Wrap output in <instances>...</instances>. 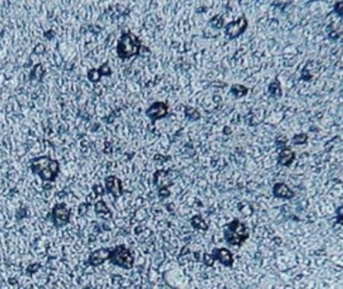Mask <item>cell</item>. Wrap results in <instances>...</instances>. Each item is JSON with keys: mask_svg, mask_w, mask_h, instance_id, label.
<instances>
[{"mask_svg": "<svg viewBox=\"0 0 343 289\" xmlns=\"http://www.w3.org/2000/svg\"><path fill=\"white\" fill-rule=\"evenodd\" d=\"M31 171L42 181L53 182L60 173V163L47 156L34 158L31 162Z\"/></svg>", "mask_w": 343, "mask_h": 289, "instance_id": "cell-1", "label": "cell"}, {"mask_svg": "<svg viewBox=\"0 0 343 289\" xmlns=\"http://www.w3.org/2000/svg\"><path fill=\"white\" fill-rule=\"evenodd\" d=\"M141 43L139 37L133 32L124 33L118 41L117 53L121 60H128L140 54Z\"/></svg>", "mask_w": 343, "mask_h": 289, "instance_id": "cell-2", "label": "cell"}, {"mask_svg": "<svg viewBox=\"0 0 343 289\" xmlns=\"http://www.w3.org/2000/svg\"><path fill=\"white\" fill-rule=\"evenodd\" d=\"M249 237L248 230L244 223H241L238 219L233 220L227 224L224 229V238L226 242L233 246H241Z\"/></svg>", "mask_w": 343, "mask_h": 289, "instance_id": "cell-3", "label": "cell"}, {"mask_svg": "<svg viewBox=\"0 0 343 289\" xmlns=\"http://www.w3.org/2000/svg\"><path fill=\"white\" fill-rule=\"evenodd\" d=\"M109 261L124 269H132L134 266L135 258L132 252L128 250L125 245H118L116 248L111 249L109 255Z\"/></svg>", "mask_w": 343, "mask_h": 289, "instance_id": "cell-4", "label": "cell"}, {"mask_svg": "<svg viewBox=\"0 0 343 289\" xmlns=\"http://www.w3.org/2000/svg\"><path fill=\"white\" fill-rule=\"evenodd\" d=\"M71 211L63 203L56 204L52 209V220L56 228H62L67 225L70 220Z\"/></svg>", "mask_w": 343, "mask_h": 289, "instance_id": "cell-5", "label": "cell"}, {"mask_svg": "<svg viewBox=\"0 0 343 289\" xmlns=\"http://www.w3.org/2000/svg\"><path fill=\"white\" fill-rule=\"evenodd\" d=\"M248 27V20L245 16H242L239 19L228 23L225 27V33L229 37V39L232 40L234 38L239 37L243 34Z\"/></svg>", "mask_w": 343, "mask_h": 289, "instance_id": "cell-6", "label": "cell"}, {"mask_svg": "<svg viewBox=\"0 0 343 289\" xmlns=\"http://www.w3.org/2000/svg\"><path fill=\"white\" fill-rule=\"evenodd\" d=\"M168 112H169V107L166 103L156 102L150 106V108L146 112V114L151 121L156 122L165 118L168 114Z\"/></svg>", "mask_w": 343, "mask_h": 289, "instance_id": "cell-7", "label": "cell"}, {"mask_svg": "<svg viewBox=\"0 0 343 289\" xmlns=\"http://www.w3.org/2000/svg\"><path fill=\"white\" fill-rule=\"evenodd\" d=\"M106 189L114 198H120L124 194V186L121 179L116 176H109L105 180Z\"/></svg>", "mask_w": 343, "mask_h": 289, "instance_id": "cell-8", "label": "cell"}, {"mask_svg": "<svg viewBox=\"0 0 343 289\" xmlns=\"http://www.w3.org/2000/svg\"><path fill=\"white\" fill-rule=\"evenodd\" d=\"M211 254L216 261H219L226 267H232L234 264L233 254L226 248H214Z\"/></svg>", "mask_w": 343, "mask_h": 289, "instance_id": "cell-9", "label": "cell"}, {"mask_svg": "<svg viewBox=\"0 0 343 289\" xmlns=\"http://www.w3.org/2000/svg\"><path fill=\"white\" fill-rule=\"evenodd\" d=\"M110 251L111 249L109 248H101L94 251L89 257V263L94 267L104 264L107 260H109Z\"/></svg>", "mask_w": 343, "mask_h": 289, "instance_id": "cell-10", "label": "cell"}, {"mask_svg": "<svg viewBox=\"0 0 343 289\" xmlns=\"http://www.w3.org/2000/svg\"><path fill=\"white\" fill-rule=\"evenodd\" d=\"M112 74V70L108 63L101 65L99 68H93L88 72V79L92 82H97L101 80L103 77H109Z\"/></svg>", "mask_w": 343, "mask_h": 289, "instance_id": "cell-11", "label": "cell"}, {"mask_svg": "<svg viewBox=\"0 0 343 289\" xmlns=\"http://www.w3.org/2000/svg\"><path fill=\"white\" fill-rule=\"evenodd\" d=\"M274 196L278 198H290L293 196L292 192L289 190V188L285 184H276L273 188Z\"/></svg>", "mask_w": 343, "mask_h": 289, "instance_id": "cell-12", "label": "cell"}, {"mask_svg": "<svg viewBox=\"0 0 343 289\" xmlns=\"http://www.w3.org/2000/svg\"><path fill=\"white\" fill-rule=\"evenodd\" d=\"M94 210H95V213L98 215V216H101L102 218H105V219H108V218H110L111 217V212L109 210V208L106 205L105 202L103 200L101 201H98L97 203L95 204L94 206Z\"/></svg>", "mask_w": 343, "mask_h": 289, "instance_id": "cell-13", "label": "cell"}, {"mask_svg": "<svg viewBox=\"0 0 343 289\" xmlns=\"http://www.w3.org/2000/svg\"><path fill=\"white\" fill-rule=\"evenodd\" d=\"M191 224L195 229H198V230L207 231L209 229V226L207 225L206 221L204 220V218L201 215H195L191 219Z\"/></svg>", "mask_w": 343, "mask_h": 289, "instance_id": "cell-14", "label": "cell"}, {"mask_svg": "<svg viewBox=\"0 0 343 289\" xmlns=\"http://www.w3.org/2000/svg\"><path fill=\"white\" fill-rule=\"evenodd\" d=\"M247 93H248V89L246 88L245 85L237 83V84H233L231 86V94L237 98H240L242 96H246Z\"/></svg>", "mask_w": 343, "mask_h": 289, "instance_id": "cell-15", "label": "cell"}, {"mask_svg": "<svg viewBox=\"0 0 343 289\" xmlns=\"http://www.w3.org/2000/svg\"><path fill=\"white\" fill-rule=\"evenodd\" d=\"M185 113L186 115H187V118L190 120V121H199L200 119H201V114H200V112L192 108V107H186L185 108Z\"/></svg>", "mask_w": 343, "mask_h": 289, "instance_id": "cell-16", "label": "cell"}, {"mask_svg": "<svg viewBox=\"0 0 343 289\" xmlns=\"http://www.w3.org/2000/svg\"><path fill=\"white\" fill-rule=\"evenodd\" d=\"M290 154H291V152L289 150L282 151V153L280 154V157H279V163L282 165H287L288 161H290V158H289Z\"/></svg>", "mask_w": 343, "mask_h": 289, "instance_id": "cell-17", "label": "cell"}, {"mask_svg": "<svg viewBox=\"0 0 343 289\" xmlns=\"http://www.w3.org/2000/svg\"><path fill=\"white\" fill-rule=\"evenodd\" d=\"M215 258L213 257L212 254H209V253H204L203 255V262L205 263V265L211 267L214 265V263H215Z\"/></svg>", "mask_w": 343, "mask_h": 289, "instance_id": "cell-18", "label": "cell"}, {"mask_svg": "<svg viewBox=\"0 0 343 289\" xmlns=\"http://www.w3.org/2000/svg\"><path fill=\"white\" fill-rule=\"evenodd\" d=\"M210 22L212 23L211 24L212 26L216 27V28H221L222 24H223V19H222V17L220 16H216Z\"/></svg>", "mask_w": 343, "mask_h": 289, "instance_id": "cell-19", "label": "cell"}, {"mask_svg": "<svg viewBox=\"0 0 343 289\" xmlns=\"http://www.w3.org/2000/svg\"><path fill=\"white\" fill-rule=\"evenodd\" d=\"M171 195V192L169 190V188L167 187H163L159 189V197L160 199H166Z\"/></svg>", "mask_w": 343, "mask_h": 289, "instance_id": "cell-20", "label": "cell"}, {"mask_svg": "<svg viewBox=\"0 0 343 289\" xmlns=\"http://www.w3.org/2000/svg\"><path fill=\"white\" fill-rule=\"evenodd\" d=\"M338 216H339V219H340V220L342 219V222H343V207H341V208L338 210Z\"/></svg>", "mask_w": 343, "mask_h": 289, "instance_id": "cell-21", "label": "cell"}]
</instances>
